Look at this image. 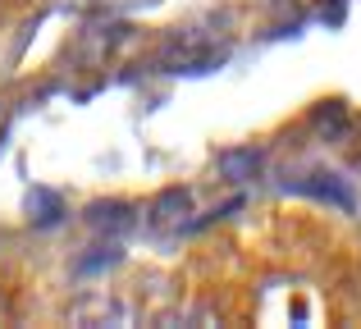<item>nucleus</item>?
Returning a JSON list of instances; mask_svg holds the SVG:
<instances>
[{
  "mask_svg": "<svg viewBox=\"0 0 361 329\" xmlns=\"http://www.w3.org/2000/svg\"><path fill=\"white\" fill-rule=\"evenodd\" d=\"M115 261H119L115 242H110V247H97V252H92V256H82V261H78V275H97V270L115 266Z\"/></svg>",
  "mask_w": 361,
  "mask_h": 329,
  "instance_id": "6",
  "label": "nucleus"
},
{
  "mask_svg": "<svg viewBox=\"0 0 361 329\" xmlns=\"http://www.w3.org/2000/svg\"><path fill=\"white\" fill-rule=\"evenodd\" d=\"M27 211H32V224H55L64 215V206H60V197H55V192L37 187V192L27 197Z\"/></svg>",
  "mask_w": 361,
  "mask_h": 329,
  "instance_id": "5",
  "label": "nucleus"
},
{
  "mask_svg": "<svg viewBox=\"0 0 361 329\" xmlns=\"http://www.w3.org/2000/svg\"><path fill=\"white\" fill-rule=\"evenodd\" d=\"M133 224H137V215H133L128 201H97V206H87V229L97 233V238H123Z\"/></svg>",
  "mask_w": 361,
  "mask_h": 329,
  "instance_id": "3",
  "label": "nucleus"
},
{
  "mask_svg": "<svg viewBox=\"0 0 361 329\" xmlns=\"http://www.w3.org/2000/svg\"><path fill=\"white\" fill-rule=\"evenodd\" d=\"M69 325L82 329H106V325H128V306L110 293H87L69 306Z\"/></svg>",
  "mask_w": 361,
  "mask_h": 329,
  "instance_id": "2",
  "label": "nucleus"
},
{
  "mask_svg": "<svg viewBox=\"0 0 361 329\" xmlns=\"http://www.w3.org/2000/svg\"><path fill=\"white\" fill-rule=\"evenodd\" d=\"M9 321V302H5V293H0V325Z\"/></svg>",
  "mask_w": 361,
  "mask_h": 329,
  "instance_id": "8",
  "label": "nucleus"
},
{
  "mask_svg": "<svg viewBox=\"0 0 361 329\" xmlns=\"http://www.w3.org/2000/svg\"><path fill=\"white\" fill-rule=\"evenodd\" d=\"M220 178H229V183H252L256 174H261V151L256 147H229V151H220Z\"/></svg>",
  "mask_w": 361,
  "mask_h": 329,
  "instance_id": "4",
  "label": "nucleus"
},
{
  "mask_svg": "<svg viewBox=\"0 0 361 329\" xmlns=\"http://www.w3.org/2000/svg\"><path fill=\"white\" fill-rule=\"evenodd\" d=\"M147 224L156 233H183L188 224H192V192H188V187H165V192L151 201Z\"/></svg>",
  "mask_w": 361,
  "mask_h": 329,
  "instance_id": "1",
  "label": "nucleus"
},
{
  "mask_svg": "<svg viewBox=\"0 0 361 329\" xmlns=\"http://www.w3.org/2000/svg\"><path fill=\"white\" fill-rule=\"evenodd\" d=\"M316 128H329V133H343V128H348V115H343V106H338V101L320 106V110H316Z\"/></svg>",
  "mask_w": 361,
  "mask_h": 329,
  "instance_id": "7",
  "label": "nucleus"
}]
</instances>
